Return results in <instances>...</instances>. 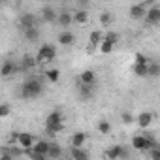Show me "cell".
Here are the masks:
<instances>
[{
	"mask_svg": "<svg viewBox=\"0 0 160 160\" xmlns=\"http://www.w3.org/2000/svg\"><path fill=\"white\" fill-rule=\"evenodd\" d=\"M36 141H38V139H36L32 134H28V132H19V136H17V145H19L23 151L32 149Z\"/></svg>",
	"mask_w": 160,
	"mask_h": 160,
	"instance_id": "9",
	"label": "cell"
},
{
	"mask_svg": "<svg viewBox=\"0 0 160 160\" xmlns=\"http://www.w3.org/2000/svg\"><path fill=\"white\" fill-rule=\"evenodd\" d=\"M70 156H72V158H89V152H87L83 147H75V145H72Z\"/></svg>",
	"mask_w": 160,
	"mask_h": 160,
	"instance_id": "25",
	"label": "cell"
},
{
	"mask_svg": "<svg viewBox=\"0 0 160 160\" xmlns=\"http://www.w3.org/2000/svg\"><path fill=\"white\" fill-rule=\"evenodd\" d=\"M79 83H85V85H96V72L94 70H83L79 73Z\"/></svg>",
	"mask_w": 160,
	"mask_h": 160,
	"instance_id": "14",
	"label": "cell"
},
{
	"mask_svg": "<svg viewBox=\"0 0 160 160\" xmlns=\"http://www.w3.org/2000/svg\"><path fill=\"white\" fill-rule=\"evenodd\" d=\"M132 72L138 77H149V58L143 53H136V60L132 64Z\"/></svg>",
	"mask_w": 160,
	"mask_h": 160,
	"instance_id": "4",
	"label": "cell"
},
{
	"mask_svg": "<svg viewBox=\"0 0 160 160\" xmlns=\"http://www.w3.org/2000/svg\"><path fill=\"white\" fill-rule=\"evenodd\" d=\"M87 21H89V12L87 10L81 8V10H75L73 12V23L75 25H85Z\"/></svg>",
	"mask_w": 160,
	"mask_h": 160,
	"instance_id": "20",
	"label": "cell"
},
{
	"mask_svg": "<svg viewBox=\"0 0 160 160\" xmlns=\"http://www.w3.org/2000/svg\"><path fill=\"white\" fill-rule=\"evenodd\" d=\"M19 27H21L23 30L32 28V27H38V19H36V15H34V13H23V15L19 17Z\"/></svg>",
	"mask_w": 160,
	"mask_h": 160,
	"instance_id": "11",
	"label": "cell"
},
{
	"mask_svg": "<svg viewBox=\"0 0 160 160\" xmlns=\"http://www.w3.org/2000/svg\"><path fill=\"white\" fill-rule=\"evenodd\" d=\"M57 17H58V13H57V10L55 8H51V6H45L43 10H42V19H43V23H57Z\"/></svg>",
	"mask_w": 160,
	"mask_h": 160,
	"instance_id": "16",
	"label": "cell"
},
{
	"mask_svg": "<svg viewBox=\"0 0 160 160\" xmlns=\"http://www.w3.org/2000/svg\"><path fill=\"white\" fill-rule=\"evenodd\" d=\"M85 141H87V134L85 132H75L72 136V145H75V147H83Z\"/></svg>",
	"mask_w": 160,
	"mask_h": 160,
	"instance_id": "23",
	"label": "cell"
},
{
	"mask_svg": "<svg viewBox=\"0 0 160 160\" xmlns=\"http://www.w3.org/2000/svg\"><path fill=\"white\" fill-rule=\"evenodd\" d=\"M64 130V117H62V111L55 109L51 111L47 117H45V132L49 136H57Z\"/></svg>",
	"mask_w": 160,
	"mask_h": 160,
	"instance_id": "2",
	"label": "cell"
},
{
	"mask_svg": "<svg viewBox=\"0 0 160 160\" xmlns=\"http://www.w3.org/2000/svg\"><path fill=\"white\" fill-rule=\"evenodd\" d=\"M111 21H113V15H111L109 12H102V13H100V25H102V27H109Z\"/></svg>",
	"mask_w": 160,
	"mask_h": 160,
	"instance_id": "29",
	"label": "cell"
},
{
	"mask_svg": "<svg viewBox=\"0 0 160 160\" xmlns=\"http://www.w3.org/2000/svg\"><path fill=\"white\" fill-rule=\"evenodd\" d=\"M45 77H47L49 83H57L60 79V70L58 68H49V70H45Z\"/></svg>",
	"mask_w": 160,
	"mask_h": 160,
	"instance_id": "24",
	"label": "cell"
},
{
	"mask_svg": "<svg viewBox=\"0 0 160 160\" xmlns=\"http://www.w3.org/2000/svg\"><path fill=\"white\" fill-rule=\"evenodd\" d=\"M55 57H57V47H55L53 43H43V45H40V49H38V53H36L38 64H49V62L55 60Z\"/></svg>",
	"mask_w": 160,
	"mask_h": 160,
	"instance_id": "3",
	"label": "cell"
},
{
	"mask_svg": "<svg viewBox=\"0 0 160 160\" xmlns=\"http://www.w3.org/2000/svg\"><path fill=\"white\" fill-rule=\"evenodd\" d=\"M156 75H160V62L149 60V77H156Z\"/></svg>",
	"mask_w": 160,
	"mask_h": 160,
	"instance_id": "27",
	"label": "cell"
},
{
	"mask_svg": "<svg viewBox=\"0 0 160 160\" xmlns=\"http://www.w3.org/2000/svg\"><path fill=\"white\" fill-rule=\"evenodd\" d=\"M2 2H6V0H2Z\"/></svg>",
	"mask_w": 160,
	"mask_h": 160,
	"instance_id": "34",
	"label": "cell"
},
{
	"mask_svg": "<svg viewBox=\"0 0 160 160\" xmlns=\"http://www.w3.org/2000/svg\"><path fill=\"white\" fill-rule=\"evenodd\" d=\"M94 87L96 85H85V83H79V96H81L83 100H91L94 96Z\"/></svg>",
	"mask_w": 160,
	"mask_h": 160,
	"instance_id": "17",
	"label": "cell"
},
{
	"mask_svg": "<svg viewBox=\"0 0 160 160\" xmlns=\"http://www.w3.org/2000/svg\"><path fill=\"white\" fill-rule=\"evenodd\" d=\"M147 10H149V8H147L145 4H132V6H130V10H128V15H130L132 19H136V21H138V19H143V17H145Z\"/></svg>",
	"mask_w": 160,
	"mask_h": 160,
	"instance_id": "12",
	"label": "cell"
},
{
	"mask_svg": "<svg viewBox=\"0 0 160 160\" xmlns=\"http://www.w3.org/2000/svg\"><path fill=\"white\" fill-rule=\"evenodd\" d=\"M36 62H38V60H36V58H32L30 55H25V57H23V60L19 62V66H21V72H30V70L36 66Z\"/></svg>",
	"mask_w": 160,
	"mask_h": 160,
	"instance_id": "21",
	"label": "cell"
},
{
	"mask_svg": "<svg viewBox=\"0 0 160 160\" xmlns=\"http://www.w3.org/2000/svg\"><path fill=\"white\" fill-rule=\"evenodd\" d=\"M81 2H89V0H81Z\"/></svg>",
	"mask_w": 160,
	"mask_h": 160,
	"instance_id": "33",
	"label": "cell"
},
{
	"mask_svg": "<svg viewBox=\"0 0 160 160\" xmlns=\"http://www.w3.org/2000/svg\"><path fill=\"white\" fill-rule=\"evenodd\" d=\"M143 19H145V25L156 27L160 23V6H149V10H147Z\"/></svg>",
	"mask_w": 160,
	"mask_h": 160,
	"instance_id": "8",
	"label": "cell"
},
{
	"mask_svg": "<svg viewBox=\"0 0 160 160\" xmlns=\"http://www.w3.org/2000/svg\"><path fill=\"white\" fill-rule=\"evenodd\" d=\"M104 156L106 158H111V160H115V158H128L130 156V151L124 149V145H113V147L106 149Z\"/></svg>",
	"mask_w": 160,
	"mask_h": 160,
	"instance_id": "7",
	"label": "cell"
},
{
	"mask_svg": "<svg viewBox=\"0 0 160 160\" xmlns=\"http://www.w3.org/2000/svg\"><path fill=\"white\" fill-rule=\"evenodd\" d=\"M57 40H58V43H60V45H66V47H68V45H72V43L75 42V36H73V32H70V30H66V28H64V30L58 34V38H57Z\"/></svg>",
	"mask_w": 160,
	"mask_h": 160,
	"instance_id": "18",
	"label": "cell"
},
{
	"mask_svg": "<svg viewBox=\"0 0 160 160\" xmlns=\"http://www.w3.org/2000/svg\"><path fill=\"white\" fill-rule=\"evenodd\" d=\"M42 92H43V85L38 77H28L21 85V96L25 100H36L38 96H42Z\"/></svg>",
	"mask_w": 160,
	"mask_h": 160,
	"instance_id": "1",
	"label": "cell"
},
{
	"mask_svg": "<svg viewBox=\"0 0 160 160\" xmlns=\"http://www.w3.org/2000/svg\"><path fill=\"white\" fill-rule=\"evenodd\" d=\"M152 113L151 111H141V113H138L136 115V122H138V126L139 128H149L151 124H152Z\"/></svg>",
	"mask_w": 160,
	"mask_h": 160,
	"instance_id": "13",
	"label": "cell"
},
{
	"mask_svg": "<svg viewBox=\"0 0 160 160\" xmlns=\"http://www.w3.org/2000/svg\"><path fill=\"white\" fill-rule=\"evenodd\" d=\"M23 32H25V38H27V42H30V43H36V42L40 40V28H38V27L27 28V30H23Z\"/></svg>",
	"mask_w": 160,
	"mask_h": 160,
	"instance_id": "22",
	"label": "cell"
},
{
	"mask_svg": "<svg viewBox=\"0 0 160 160\" xmlns=\"http://www.w3.org/2000/svg\"><path fill=\"white\" fill-rule=\"evenodd\" d=\"M119 40H121V36H119L117 32H106V34H104V40H102V43H100V51H102L104 55H109V53L115 49V45L119 43Z\"/></svg>",
	"mask_w": 160,
	"mask_h": 160,
	"instance_id": "5",
	"label": "cell"
},
{
	"mask_svg": "<svg viewBox=\"0 0 160 160\" xmlns=\"http://www.w3.org/2000/svg\"><path fill=\"white\" fill-rule=\"evenodd\" d=\"M17 72H21V66H19L15 60L6 58L4 64H2V75H4V77H12V75H15Z\"/></svg>",
	"mask_w": 160,
	"mask_h": 160,
	"instance_id": "10",
	"label": "cell"
},
{
	"mask_svg": "<svg viewBox=\"0 0 160 160\" xmlns=\"http://www.w3.org/2000/svg\"><path fill=\"white\" fill-rule=\"evenodd\" d=\"M156 143L149 138V136H143V134H138V136H134L132 138V147L136 149V151H149L151 147H154Z\"/></svg>",
	"mask_w": 160,
	"mask_h": 160,
	"instance_id": "6",
	"label": "cell"
},
{
	"mask_svg": "<svg viewBox=\"0 0 160 160\" xmlns=\"http://www.w3.org/2000/svg\"><path fill=\"white\" fill-rule=\"evenodd\" d=\"M104 40V32L102 30H92L91 36H89V49H94L96 45H100Z\"/></svg>",
	"mask_w": 160,
	"mask_h": 160,
	"instance_id": "19",
	"label": "cell"
},
{
	"mask_svg": "<svg viewBox=\"0 0 160 160\" xmlns=\"http://www.w3.org/2000/svg\"><path fill=\"white\" fill-rule=\"evenodd\" d=\"M147 152H149V156H151V158H154V160H160V149H158L156 145H154V147H151Z\"/></svg>",
	"mask_w": 160,
	"mask_h": 160,
	"instance_id": "31",
	"label": "cell"
},
{
	"mask_svg": "<svg viewBox=\"0 0 160 160\" xmlns=\"http://www.w3.org/2000/svg\"><path fill=\"white\" fill-rule=\"evenodd\" d=\"M96 130H98V134H102V136H108V134L111 132V122H109V121H106V119H102V121H98V124H96Z\"/></svg>",
	"mask_w": 160,
	"mask_h": 160,
	"instance_id": "26",
	"label": "cell"
},
{
	"mask_svg": "<svg viewBox=\"0 0 160 160\" xmlns=\"http://www.w3.org/2000/svg\"><path fill=\"white\" fill-rule=\"evenodd\" d=\"M8 115H10V106H8V104H2V106H0V117L4 119V117H8Z\"/></svg>",
	"mask_w": 160,
	"mask_h": 160,
	"instance_id": "32",
	"label": "cell"
},
{
	"mask_svg": "<svg viewBox=\"0 0 160 160\" xmlns=\"http://www.w3.org/2000/svg\"><path fill=\"white\" fill-rule=\"evenodd\" d=\"M62 154V149H60V145L58 143H55V141H51V149H49V158H58Z\"/></svg>",
	"mask_w": 160,
	"mask_h": 160,
	"instance_id": "28",
	"label": "cell"
},
{
	"mask_svg": "<svg viewBox=\"0 0 160 160\" xmlns=\"http://www.w3.org/2000/svg\"><path fill=\"white\" fill-rule=\"evenodd\" d=\"M121 119H122L124 124H132V122H136V117H134L130 111H122V113H121Z\"/></svg>",
	"mask_w": 160,
	"mask_h": 160,
	"instance_id": "30",
	"label": "cell"
},
{
	"mask_svg": "<svg viewBox=\"0 0 160 160\" xmlns=\"http://www.w3.org/2000/svg\"><path fill=\"white\" fill-rule=\"evenodd\" d=\"M57 23L62 27V28H68L72 23H73V13H70L68 10H62L58 12V17H57Z\"/></svg>",
	"mask_w": 160,
	"mask_h": 160,
	"instance_id": "15",
	"label": "cell"
}]
</instances>
